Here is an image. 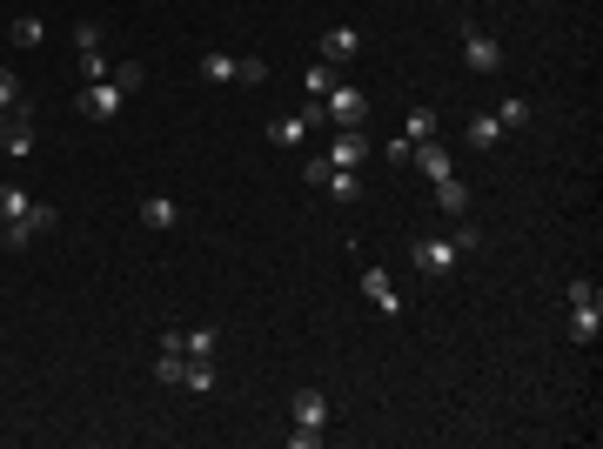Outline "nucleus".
Returning a JSON list of instances; mask_svg holds the SVG:
<instances>
[{
	"instance_id": "f257e3e1",
	"label": "nucleus",
	"mask_w": 603,
	"mask_h": 449,
	"mask_svg": "<svg viewBox=\"0 0 603 449\" xmlns=\"http://www.w3.org/2000/svg\"><path fill=\"white\" fill-rule=\"evenodd\" d=\"M409 262L423 275H456V262H463V248H456V235H416V248H409Z\"/></svg>"
},
{
	"instance_id": "f03ea898",
	"label": "nucleus",
	"mask_w": 603,
	"mask_h": 449,
	"mask_svg": "<svg viewBox=\"0 0 603 449\" xmlns=\"http://www.w3.org/2000/svg\"><path fill=\"white\" fill-rule=\"evenodd\" d=\"M322 121H335V128H362V121H369V94L349 88V81H335V88L322 94Z\"/></svg>"
},
{
	"instance_id": "7ed1b4c3",
	"label": "nucleus",
	"mask_w": 603,
	"mask_h": 449,
	"mask_svg": "<svg viewBox=\"0 0 603 449\" xmlns=\"http://www.w3.org/2000/svg\"><path fill=\"white\" fill-rule=\"evenodd\" d=\"M309 128H322V101L282 114V121H268V141H275V148H302V141H309Z\"/></svg>"
},
{
	"instance_id": "20e7f679",
	"label": "nucleus",
	"mask_w": 603,
	"mask_h": 449,
	"mask_svg": "<svg viewBox=\"0 0 603 449\" xmlns=\"http://www.w3.org/2000/svg\"><path fill=\"white\" fill-rule=\"evenodd\" d=\"M463 68H469V74H496V68H503V47H496V34H483V27H463Z\"/></svg>"
},
{
	"instance_id": "39448f33",
	"label": "nucleus",
	"mask_w": 603,
	"mask_h": 449,
	"mask_svg": "<svg viewBox=\"0 0 603 449\" xmlns=\"http://www.w3.org/2000/svg\"><path fill=\"white\" fill-rule=\"evenodd\" d=\"M369 155H376V141L362 135V128H342V135L322 148V161H329V168H362Z\"/></svg>"
},
{
	"instance_id": "423d86ee",
	"label": "nucleus",
	"mask_w": 603,
	"mask_h": 449,
	"mask_svg": "<svg viewBox=\"0 0 603 449\" xmlns=\"http://www.w3.org/2000/svg\"><path fill=\"white\" fill-rule=\"evenodd\" d=\"M121 101H128V94L114 88V81H88V88L74 94V108L88 114V121H114V114H121Z\"/></svg>"
},
{
	"instance_id": "0eeeda50",
	"label": "nucleus",
	"mask_w": 603,
	"mask_h": 449,
	"mask_svg": "<svg viewBox=\"0 0 603 449\" xmlns=\"http://www.w3.org/2000/svg\"><path fill=\"white\" fill-rule=\"evenodd\" d=\"M409 168H423L429 181L456 175V161H449V148H443V141H416V148H409Z\"/></svg>"
},
{
	"instance_id": "6e6552de",
	"label": "nucleus",
	"mask_w": 603,
	"mask_h": 449,
	"mask_svg": "<svg viewBox=\"0 0 603 449\" xmlns=\"http://www.w3.org/2000/svg\"><path fill=\"white\" fill-rule=\"evenodd\" d=\"M295 423L302 429H329V396H322V389H295Z\"/></svg>"
},
{
	"instance_id": "1a4fd4ad",
	"label": "nucleus",
	"mask_w": 603,
	"mask_h": 449,
	"mask_svg": "<svg viewBox=\"0 0 603 449\" xmlns=\"http://www.w3.org/2000/svg\"><path fill=\"white\" fill-rule=\"evenodd\" d=\"M362 295H369L382 315H402V295H396V282H389L382 269H362Z\"/></svg>"
},
{
	"instance_id": "9d476101",
	"label": "nucleus",
	"mask_w": 603,
	"mask_h": 449,
	"mask_svg": "<svg viewBox=\"0 0 603 449\" xmlns=\"http://www.w3.org/2000/svg\"><path fill=\"white\" fill-rule=\"evenodd\" d=\"M356 47H362L356 27H329V34H322V61H329V68H342V61H356Z\"/></svg>"
},
{
	"instance_id": "9b49d317",
	"label": "nucleus",
	"mask_w": 603,
	"mask_h": 449,
	"mask_svg": "<svg viewBox=\"0 0 603 449\" xmlns=\"http://www.w3.org/2000/svg\"><path fill=\"white\" fill-rule=\"evenodd\" d=\"M603 329V302H570V342H597Z\"/></svg>"
},
{
	"instance_id": "f8f14e48",
	"label": "nucleus",
	"mask_w": 603,
	"mask_h": 449,
	"mask_svg": "<svg viewBox=\"0 0 603 449\" xmlns=\"http://www.w3.org/2000/svg\"><path fill=\"white\" fill-rule=\"evenodd\" d=\"M429 188H436V208H443V215H463L469 208V181L463 175H443V181H429Z\"/></svg>"
},
{
	"instance_id": "ddd939ff",
	"label": "nucleus",
	"mask_w": 603,
	"mask_h": 449,
	"mask_svg": "<svg viewBox=\"0 0 603 449\" xmlns=\"http://www.w3.org/2000/svg\"><path fill=\"white\" fill-rule=\"evenodd\" d=\"M175 222H181V208L168 202V195H148V202H141V228H155V235H168Z\"/></svg>"
},
{
	"instance_id": "4468645a",
	"label": "nucleus",
	"mask_w": 603,
	"mask_h": 449,
	"mask_svg": "<svg viewBox=\"0 0 603 449\" xmlns=\"http://www.w3.org/2000/svg\"><path fill=\"white\" fill-rule=\"evenodd\" d=\"M181 389H195V396H215V356H188V376Z\"/></svg>"
},
{
	"instance_id": "2eb2a0df",
	"label": "nucleus",
	"mask_w": 603,
	"mask_h": 449,
	"mask_svg": "<svg viewBox=\"0 0 603 449\" xmlns=\"http://www.w3.org/2000/svg\"><path fill=\"white\" fill-rule=\"evenodd\" d=\"M181 376H188V356H181V349H161L155 356V382L161 389H181Z\"/></svg>"
},
{
	"instance_id": "dca6fc26",
	"label": "nucleus",
	"mask_w": 603,
	"mask_h": 449,
	"mask_svg": "<svg viewBox=\"0 0 603 449\" xmlns=\"http://www.w3.org/2000/svg\"><path fill=\"white\" fill-rule=\"evenodd\" d=\"M402 141L416 148V141H436V108H409V121H402Z\"/></svg>"
},
{
	"instance_id": "f3484780",
	"label": "nucleus",
	"mask_w": 603,
	"mask_h": 449,
	"mask_svg": "<svg viewBox=\"0 0 603 449\" xmlns=\"http://www.w3.org/2000/svg\"><path fill=\"white\" fill-rule=\"evenodd\" d=\"M27 208H34V195H27V188H14V181H0V222H21Z\"/></svg>"
},
{
	"instance_id": "a211bd4d",
	"label": "nucleus",
	"mask_w": 603,
	"mask_h": 449,
	"mask_svg": "<svg viewBox=\"0 0 603 449\" xmlns=\"http://www.w3.org/2000/svg\"><path fill=\"white\" fill-rule=\"evenodd\" d=\"M510 135V128H503V121H496V114H476V121H469V141H476V148H483V155H490L496 141Z\"/></svg>"
},
{
	"instance_id": "6ab92c4d",
	"label": "nucleus",
	"mask_w": 603,
	"mask_h": 449,
	"mask_svg": "<svg viewBox=\"0 0 603 449\" xmlns=\"http://www.w3.org/2000/svg\"><path fill=\"white\" fill-rule=\"evenodd\" d=\"M235 81H242V88H262L268 61H262V54H235Z\"/></svg>"
},
{
	"instance_id": "aec40b11",
	"label": "nucleus",
	"mask_w": 603,
	"mask_h": 449,
	"mask_svg": "<svg viewBox=\"0 0 603 449\" xmlns=\"http://www.w3.org/2000/svg\"><path fill=\"white\" fill-rule=\"evenodd\" d=\"M201 81H215V88L235 81V54H201Z\"/></svg>"
},
{
	"instance_id": "412c9836",
	"label": "nucleus",
	"mask_w": 603,
	"mask_h": 449,
	"mask_svg": "<svg viewBox=\"0 0 603 449\" xmlns=\"http://www.w3.org/2000/svg\"><path fill=\"white\" fill-rule=\"evenodd\" d=\"M496 121H503V128H523V121H530V101H523V94H510V101H496Z\"/></svg>"
},
{
	"instance_id": "4be33fe9",
	"label": "nucleus",
	"mask_w": 603,
	"mask_h": 449,
	"mask_svg": "<svg viewBox=\"0 0 603 449\" xmlns=\"http://www.w3.org/2000/svg\"><path fill=\"white\" fill-rule=\"evenodd\" d=\"M302 88H309V101H322V94L335 88V68H329V61H315V68L302 74Z\"/></svg>"
},
{
	"instance_id": "5701e85b",
	"label": "nucleus",
	"mask_w": 603,
	"mask_h": 449,
	"mask_svg": "<svg viewBox=\"0 0 603 449\" xmlns=\"http://www.w3.org/2000/svg\"><path fill=\"white\" fill-rule=\"evenodd\" d=\"M181 356H215V329H181Z\"/></svg>"
},
{
	"instance_id": "b1692460",
	"label": "nucleus",
	"mask_w": 603,
	"mask_h": 449,
	"mask_svg": "<svg viewBox=\"0 0 603 449\" xmlns=\"http://www.w3.org/2000/svg\"><path fill=\"white\" fill-rule=\"evenodd\" d=\"M108 81H114V88H121V94H134V88H141V81H148V68H141V61H121V68H114Z\"/></svg>"
},
{
	"instance_id": "393cba45",
	"label": "nucleus",
	"mask_w": 603,
	"mask_h": 449,
	"mask_svg": "<svg viewBox=\"0 0 603 449\" xmlns=\"http://www.w3.org/2000/svg\"><path fill=\"white\" fill-rule=\"evenodd\" d=\"M47 41V27L34 21V14H21V21H14V47H41Z\"/></svg>"
},
{
	"instance_id": "a878e982",
	"label": "nucleus",
	"mask_w": 603,
	"mask_h": 449,
	"mask_svg": "<svg viewBox=\"0 0 603 449\" xmlns=\"http://www.w3.org/2000/svg\"><path fill=\"white\" fill-rule=\"evenodd\" d=\"M81 81H108V54H101V47L81 54Z\"/></svg>"
},
{
	"instance_id": "bb28decb",
	"label": "nucleus",
	"mask_w": 603,
	"mask_h": 449,
	"mask_svg": "<svg viewBox=\"0 0 603 449\" xmlns=\"http://www.w3.org/2000/svg\"><path fill=\"white\" fill-rule=\"evenodd\" d=\"M0 108H21V74L0 68Z\"/></svg>"
},
{
	"instance_id": "cd10ccee",
	"label": "nucleus",
	"mask_w": 603,
	"mask_h": 449,
	"mask_svg": "<svg viewBox=\"0 0 603 449\" xmlns=\"http://www.w3.org/2000/svg\"><path fill=\"white\" fill-rule=\"evenodd\" d=\"M74 47H81V54H88V47H101V27L81 21V27H74Z\"/></svg>"
}]
</instances>
